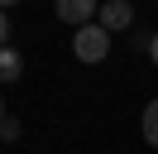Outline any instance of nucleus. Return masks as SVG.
<instances>
[{
  "instance_id": "obj_1",
  "label": "nucleus",
  "mask_w": 158,
  "mask_h": 154,
  "mask_svg": "<svg viewBox=\"0 0 158 154\" xmlns=\"http://www.w3.org/2000/svg\"><path fill=\"white\" fill-rule=\"evenodd\" d=\"M110 38H115V34H106L101 24H86V29L72 34V53H77L81 63H101V58L110 53Z\"/></svg>"
},
{
  "instance_id": "obj_2",
  "label": "nucleus",
  "mask_w": 158,
  "mask_h": 154,
  "mask_svg": "<svg viewBox=\"0 0 158 154\" xmlns=\"http://www.w3.org/2000/svg\"><path fill=\"white\" fill-rule=\"evenodd\" d=\"M96 24L106 29V34H120V29H134V5L129 0H106L96 15Z\"/></svg>"
},
{
  "instance_id": "obj_3",
  "label": "nucleus",
  "mask_w": 158,
  "mask_h": 154,
  "mask_svg": "<svg viewBox=\"0 0 158 154\" xmlns=\"http://www.w3.org/2000/svg\"><path fill=\"white\" fill-rule=\"evenodd\" d=\"M96 15H101L96 0H58V19H62V24H72V29L96 24Z\"/></svg>"
},
{
  "instance_id": "obj_4",
  "label": "nucleus",
  "mask_w": 158,
  "mask_h": 154,
  "mask_svg": "<svg viewBox=\"0 0 158 154\" xmlns=\"http://www.w3.org/2000/svg\"><path fill=\"white\" fill-rule=\"evenodd\" d=\"M19 77H24L19 48H0V82H19Z\"/></svg>"
},
{
  "instance_id": "obj_5",
  "label": "nucleus",
  "mask_w": 158,
  "mask_h": 154,
  "mask_svg": "<svg viewBox=\"0 0 158 154\" xmlns=\"http://www.w3.org/2000/svg\"><path fill=\"white\" fill-rule=\"evenodd\" d=\"M144 140H148V144L158 149V96H153V101L144 106Z\"/></svg>"
},
{
  "instance_id": "obj_6",
  "label": "nucleus",
  "mask_w": 158,
  "mask_h": 154,
  "mask_svg": "<svg viewBox=\"0 0 158 154\" xmlns=\"http://www.w3.org/2000/svg\"><path fill=\"white\" fill-rule=\"evenodd\" d=\"M19 135H24V125L15 120V116H5V120H0V140H5V144H15Z\"/></svg>"
},
{
  "instance_id": "obj_7",
  "label": "nucleus",
  "mask_w": 158,
  "mask_h": 154,
  "mask_svg": "<svg viewBox=\"0 0 158 154\" xmlns=\"http://www.w3.org/2000/svg\"><path fill=\"white\" fill-rule=\"evenodd\" d=\"M148 43H153V34H148V29H134V38H129V48H139V53H148Z\"/></svg>"
},
{
  "instance_id": "obj_8",
  "label": "nucleus",
  "mask_w": 158,
  "mask_h": 154,
  "mask_svg": "<svg viewBox=\"0 0 158 154\" xmlns=\"http://www.w3.org/2000/svg\"><path fill=\"white\" fill-rule=\"evenodd\" d=\"M0 48H10V19H5V10H0Z\"/></svg>"
},
{
  "instance_id": "obj_9",
  "label": "nucleus",
  "mask_w": 158,
  "mask_h": 154,
  "mask_svg": "<svg viewBox=\"0 0 158 154\" xmlns=\"http://www.w3.org/2000/svg\"><path fill=\"white\" fill-rule=\"evenodd\" d=\"M148 58H153V67H158V34H153V43H148Z\"/></svg>"
},
{
  "instance_id": "obj_10",
  "label": "nucleus",
  "mask_w": 158,
  "mask_h": 154,
  "mask_svg": "<svg viewBox=\"0 0 158 154\" xmlns=\"http://www.w3.org/2000/svg\"><path fill=\"white\" fill-rule=\"evenodd\" d=\"M0 120H5V101H0Z\"/></svg>"
}]
</instances>
